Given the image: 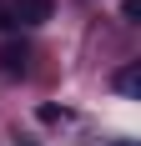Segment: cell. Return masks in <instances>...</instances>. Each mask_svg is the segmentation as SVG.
<instances>
[{"label":"cell","mask_w":141,"mask_h":146,"mask_svg":"<svg viewBox=\"0 0 141 146\" xmlns=\"http://www.w3.org/2000/svg\"><path fill=\"white\" fill-rule=\"evenodd\" d=\"M51 10H56V0H10L5 25H41V20H51Z\"/></svg>","instance_id":"1"},{"label":"cell","mask_w":141,"mask_h":146,"mask_svg":"<svg viewBox=\"0 0 141 146\" xmlns=\"http://www.w3.org/2000/svg\"><path fill=\"white\" fill-rule=\"evenodd\" d=\"M121 146H131V141H121Z\"/></svg>","instance_id":"5"},{"label":"cell","mask_w":141,"mask_h":146,"mask_svg":"<svg viewBox=\"0 0 141 146\" xmlns=\"http://www.w3.org/2000/svg\"><path fill=\"white\" fill-rule=\"evenodd\" d=\"M25 60H30L25 45H0V71H5V76H20V71H25Z\"/></svg>","instance_id":"2"},{"label":"cell","mask_w":141,"mask_h":146,"mask_svg":"<svg viewBox=\"0 0 141 146\" xmlns=\"http://www.w3.org/2000/svg\"><path fill=\"white\" fill-rule=\"evenodd\" d=\"M136 86H141V71H136V66H126V71L116 76V91H126V96H136Z\"/></svg>","instance_id":"3"},{"label":"cell","mask_w":141,"mask_h":146,"mask_svg":"<svg viewBox=\"0 0 141 146\" xmlns=\"http://www.w3.org/2000/svg\"><path fill=\"white\" fill-rule=\"evenodd\" d=\"M121 15H126V20H136V15H141V0H121Z\"/></svg>","instance_id":"4"}]
</instances>
